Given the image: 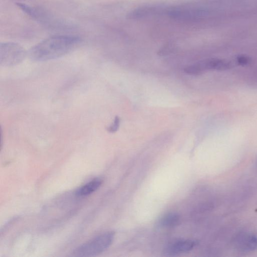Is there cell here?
Returning a JSON list of instances; mask_svg holds the SVG:
<instances>
[{
    "instance_id": "9c48e42d",
    "label": "cell",
    "mask_w": 257,
    "mask_h": 257,
    "mask_svg": "<svg viewBox=\"0 0 257 257\" xmlns=\"http://www.w3.org/2000/svg\"><path fill=\"white\" fill-rule=\"evenodd\" d=\"M120 124V119L116 117L113 124L108 127V131L110 133H115L117 131Z\"/></svg>"
},
{
    "instance_id": "5b68a950",
    "label": "cell",
    "mask_w": 257,
    "mask_h": 257,
    "mask_svg": "<svg viewBox=\"0 0 257 257\" xmlns=\"http://www.w3.org/2000/svg\"><path fill=\"white\" fill-rule=\"evenodd\" d=\"M199 244L196 240H180L169 244L164 249V254L167 256H174L185 253L194 249Z\"/></svg>"
},
{
    "instance_id": "7a4b0ae2",
    "label": "cell",
    "mask_w": 257,
    "mask_h": 257,
    "mask_svg": "<svg viewBox=\"0 0 257 257\" xmlns=\"http://www.w3.org/2000/svg\"><path fill=\"white\" fill-rule=\"evenodd\" d=\"M114 238V232L103 233L76 248L72 255L78 257L97 256L108 249L113 242Z\"/></svg>"
},
{
    "instance_id": "3957f363",
    "label": "cell",
    "mask_w": 257,
    "mask_h": 257,
    "mask_svg": "<svg viewBox=\"0 0 257 257\" xmlns=\"http://www.w3.org/2000/svg\"><path fill=\"white\" fill-rule=\"evenodd\" d=\"M28 54L22 47L13 42L0 46V63L4 67H13L22 62Z\"/></svg>"
},
{
    "instance_id": "ba28073f",
    "label": "cell",
    "mask_w": 257,
    "mask_h": 257,
    "mask_svg": "<svg viewBox=\"0 0 257 257\" xmlns=\"http://www.w3.org/2000/svg\"><path fill=\"white\" fill-rule=\"evenodd\" d=\"M242 250L253 251L257 249V238L255 235H250L242 242Z\"/></svg>"
},
{
    "instance_id": "277c9868",
    "label": "cell",
    "mask_w": 257,
    "mask_h": 257,
    "mask_svg": "<svg viewBox=\"0 0 257 257\" xmlns=\"http://www.w3.org/2000/svg\"><path fill=\"white\" fill-rule=\"evenodd\" d=\"M233 67L232 63L229 61L210 58L200 61L186 67L184 71L191 75H199L207 71H225Z\"/></svg>"
},
{
    "instance_id": "30bf717a",
    "label": "cell",
    "mask_w": 257,
    "mask_h": 257,
    "mask_svg": "<svg viewBox=\"0 0 257 257\" xmlns=\"http://www.w3.org/2000/svg\"><path fill=\"white\" fill-rule=\"evenodd\" d=\"M237 62L239 65L245 66L249 62V59L245 56H240L237 59Z\"/></svg>"
},
{
    "instance_id": "6da1fadb",
    "label": "cell",
    "mask_w": 257,
    "mask_h": 257,
    "mask_svg": "<svg viewBox=\"0 0 257 257\" xmlns=\"http://www.w3.org/2000/svg\"><path fill=\"white\" fill-rule=\"evenodd\" d=\"M80 38L70 35H57L43 40L32 48L28 55L34 61H46L69 53L79 46Z\"/></svg>"
},
{
    "instance_id": "8992f818",
    "label": "cell",
    "mask_w": 257,
    "mask_h": 257,
    "mask_svg": "<svg viewBox=\"0 0 257 257\" xmlns=\"http://www.w3.org/2000/svg\"><path fill=\"white\" fill-rule=\"evenodd\" d=\"M102 183L101 179L96 178L79 188L76 192V195L78 197L89 196L98 190Z\"/></svg>"
},
{
    "instance_id": "52a82bcc",
    "label": "cell",
    "mask_w": 257,
    "mask_h": 257,
    "mask_svg": "<svg viewBox=\"0 0 257 257\" xmlns=\"http://www.w3.org/2000/svg\"><path fill=\"white\" fill-rule=\"evenodd\" d=\"M180 220L179 214L171 212L167 214L160 221V225L165 228H172L177 226Z\"/></svg>"
}]
</instances>
